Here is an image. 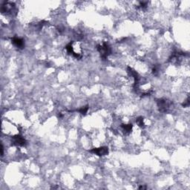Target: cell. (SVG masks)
I'll list each match as a JSON object with an SVG mask.
<instances>
[{"mask_svg": "<svg viewBox=\"0 0 190 190\" xmlns=\"http://www.w3.org/2000/svg\"><path fill=\"white\" fill-rule=\"evenodd\" d=\"M97 50L100 54L103 59H106L111 53V48L107 42H103L97 46Z\"/></svg>", "mask_w": 190, "mask_h": 190, "instance_id": "1", "label": "cell"}, {"mask_svg": "<svg viewBox=\"0 0 190 190\" xmlns=\"http://www.w3.org/2000/svg\"><path fill=\"white\" fill-rule=\"evenodd\" d=\"M157 106L161 111H167L172 106V102L167 99H159L157 101Z\"/></svg>", "mask_w": 190, "mask_h": 190, "instance_id": "2", "label": "cell"}, {"mask_svg": "<svg viewBox=\"0 0 190 190\" xmlns=\"http://www.w3.org/2000/svg\"><path fill=\"white\" fill-rule=\"evenodd\" d=\"M12 143L13 144L15 145V146H25L26 144V140L24 137H22L20 135H17V136H14L12 137Z\"/></svg>", "mask_w": 190, "mask_h": 190, "instance_id": "3", "label": "cell"}, {"mask_svg": "<svg viewBox=\"0 0 190 190\" xmlns=\"http://www.w3.org/2000/svg\"><path fill=\"white\" fill-rule=\"evenodd\" d=\"M11 42L14 46L19 49H22L25 47V41L22 38L13 37L11 39Z\"/></svg>", "mask_w": 190, "mask_h": 190, "instance_id": "4", "label": "cell"}, {"mask_svg": "<svg viewBox=\"0 0 190 190\" xmlns=\"http://www.w3.org/2000/svg\"><path fill=\"white\" fill-rule=\"evenodd\" d=\"M91 152H93L95 155H98V156H103V155H106L108 153V149L107 147L96 148V149L91 150Z\"/></svg>", "mask_w": 190, "mask_h": 190, "instance_id": "5", "label": "cell"}, {"mask_svg": "<svg viewBox=\"0 0 190 190\" xmlns=\"http://www.w3.org/2000/svg\"><path fill=\"white\" fill-rule=\"evenodd\" d=\"M122 129L124 131V133H130L131 129H132V125L131 124H123L122 125Z\"/></svg>", "mask_w": 190, "mask_h": 190, "instance_id": "6", "label": "cell"}, {"mask_svg": "<svg viewBox=\"0 0 190 190\" xmlns=\"http://www.w3.org/2000/svg\"><path fill=\"white\" fill-rule=\"evenodd\" d=\"M88 106H84V107H82L80 109H79L78 111L79 112V113L83 114V115H86V114L87 113V111H88Z\"/></svg>", "mask_w": 190, "mask_h": 190, "instance_id": "7", "label": "cell"}, {"mask_svg": "<svg viewBox=\"0 0 190 190\" xmlns=\"http://www.w3.org/2000/svg\"><path fill=\"white\" fill-rule=\"evenodd\" d=\"M136 122H137V123L138 124V126H141V127H143V126H144V119H143L142 117H138V118L137 119Z\"/></svg>", "mask_w": 190, "mask_h": 190, "instance_id": "8", "label": "cell"}, {"mask_svg": "<svg viewBox=\"0 0 190 190\" xmlns=\"http://www.w3.org/2000/svg\"><path fill=\"white\" fill-rule=\"evenodd\" d=\"M189 98L188 97V98L186 99V102L183 104V106H184V107H187V106H189Z\"/></svg>", "mask_w": 190, "mask_h": 190, "instance_id": "9", "label": "cell"}]
</instances>
